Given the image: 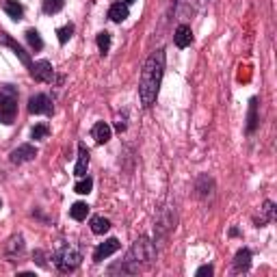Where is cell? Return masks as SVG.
<instances>
[{
	"label": "cell",
	"instance_id": "21",
	"mask_svg": "<svg viewBox=\"0 0 277 277\" xmlns=\"http://www.w3.org/2000/svg\"><path fill=\"white\" fill-rule=\"evenodd\" d=\"M93 189V180L91 177H80V180L76 182V186H74V191L78 193V195H89Z\"/></svg>",
	"mask_w": 277,
	"mask_h": 277
},
{
	"label": "cell",
	"instance_id": "13",
	"mask_svg": "<svg viewBox=\"0 0 277 277\" xmlns=\"http://www.w3.org/2000/svg\"><path fill=\"white\" fill-rule=\"evenodd\" d=\"M93 139L100 145L108 143V141H111V126H108L106 122H98L96 126H93Z\"/></svg>",
	"mask_w": 277,
	"mask_h": 277
},
{
	"label": "cell",
	"instance_id": "31",
	"mask_svg": "<svg viewBox=\"0 0 277 277\" xmlns=\"http://www.w3.org/2000/svg\"><path fill=\"white\" fill-rule=\"evenodd\" d=\"M0 208H2V201H0Z\"/></svg>",
	"mask_w": 277,
	"mask_h": 277
},
{
	"label": "cell",
	"instance_id": "10",
	"mask_svg": "<svg viewBox=\"0 0 277 277\" xmlns=\"http://www.w3.org/2000/svg\"><path fill=\"white\" fill-rule=\"evenodd\" d=\"M87 167H89V150L85 143H78V163L74 167V176L76 177H85L87 176Z\"/></svg>",
	"mask_w": 277,
	"mask_h": 277
},
{
	"label": "cell",
	"instance_id": "23",
	"mask_svg": "<svg viewBox=\"0 0 277 277\" xmlns=\"http://www.w3.org/2000/svg\"><path fill=\"white\" fill-rule=\"evenodd\" d=\"M98 48H100L102 54H106L108 48H111V35L106 33V30H102V33H98Z\"/></svg>",
	"mask_w": 277,
	"mask_h": 277
},
{
	"label": "cell",
	"instance_id": "9",
	"mask_svg": "<svg viewBox=\"0 0 277 277\" xmlns=\"http://www.w3.org/2000/svg\"><path fill=\"white\" fill-rule=\"evenodd\" d=\"M35 156H37V150H35L30 143H24V145H20L18 150L11 151L9 160H11L13 165H22V163H28V160H33Z\"/></svg>",
	"mask_w": 277,
	"mask_h": 277
},
{
	"label": "cell",
	"instance_id": "19",
	"mask_svg": "<svg viewBox=\"0 0 277 277\" xmlns=\"http://www.w3.org/2000/svg\"><path fill=\"white\" fill-rule=\"evenodd\" d=\"M87 214H89V206L85 201H76L74 206L70 208V217L74 219V221H85Z\"/></svg>",
	"mask_w": 277,
	"mask_h": 277
},
{
	"label": "cell",
	"instance_id": "12",
	"mask_svg": "<svg viewBox=\"0 0 277 277\" xmlns=\"http://www.w3.org/2000/svg\"><path fill=\"white\" fill-rule=\"evenodd\" d=\"M249 266H252V252L249 249H240L234 255V271L236 273H247Z\"/></svg>",
	"mask_w": 277,
	"mask_h": 277
},
{
	"label": "cell",
	"instance_id": "15",
	"mask_svg": "<svg viewBox=\"0 0 277 277\" xmlns=\"http://www.w3.org/2000/svg\"><path fill=\"white\" fill-rule=\"evenodd\" d=\"M108 18H111L113 22H124V20L128 18V4L126 2L111 4V9H108Z\"/></svg>",
	"mask_w": 277,
	"mask_h": 277
},
{
	"label": "cell",
	"instance_id": "7",
	"mask_svg": "<svg viewBox=\"0 0 277 277\" xmlns=\"http://www.w3.org/2000/svg\"><path fill=\"white\" fill-rule=\"evenodd\" d=\"M0 46H7V48H11V50H13V54L18 56V59L22 61V63H24L26 67L30 65V56H28V52H26V50H24L22 46H20L13 37H9L7 33H0Z\"/></svg>",
	"mask_w": 277,
	"mask_h": 277
},
{
	"label": "cell",
	"instance_id": "5",
	"mask_svg": "<svg viewBox=\"0 0 277 277\" xmlns=\"http://www.w3.org/2000/svg\"><path fill=\"white\" fill-rule=\"evenodd\" d=\"M52 111H54L52 100L48 96H44V93H37V96H33L28 100V113H33V115H52Z\"/></svg>",
	"mask_w": 277,
	"mask_h": 277
},
{
	"label": "cell",
	"instance_id": "1",
	"mask_svg": "<svg viewBox=\"0 0 277 277\" xmlns=\"http://www.w3.org/2000/svg\"><path fill=\"white\" fill-rule=\"evenodd\" d=\"M163 74H165V50H156L150 54V59L143 65V72H141L139 93L143 106H151V102L156 100L160 82H163Z\"/></svg>",
	"mask_w": 277,
	"mask_h": 277
},
{
	"label": "cell",
	"instance_id": "20",
	"mask_svg": "<svg viewBox=\"0 0 277 277\" xmlns=\"http://www.w3.org/2000/svg\"><path fill=\"white\" fill-rule=\"evenodd\" d=\"M26 41H28V46L33 50H41L44 48V41H41V37H39V33L35 28H28L26 30Z\"/></svg>",
	"mask_w": 277,
	"mask_h": 277
},
{
	"label": "cell",
	"instance_id": "11",
	"mask_svg": "<svg viewBox=\"0 0 277 277\" xmlns=\"http://www.w3.org/2000/svg\"><path fill=\"white\" fill-rule=\"evenodd\" d=\"M174 39H176V46H177V48H189V46L193 44V30H191V26L180 24V26L176 28Z\"/></svg>",
	"mask_w": 277,
	"mask_h": 277
},
{
	"label": "cell",
	"instance_id": "14",
	"mask_svg": "<svg viewBox=\"0 0 277 277\" xmlns=\"http://www.w3.org/2000/svg\"><path fill=\"white\" fill-rule=\"evenodd\" d=\"M260 219H255V223H258V227H262L266 226V223H271L273 221V217H275V203L273 201H264L262 203V208H260Z\"/></svg>",
	"mask_w": 277,
	"mask_h": 277
},
{
	"label": "cell",
	"instance_id": "4",
	"mask_svg": "<svg viewBox=\"0 0 277 277\" xmlns=\"http://www.w3.org/2000/svg\"><path fill=\"white\" fill-rule=\"evenodd\" d=\"M18 115V91L11 85L0 89V124H13Z\"/></svg>",
	"mask_w": 277,
	"mask_h": 277
},
{
	"label": "cell",
	"instance_id": "6",
	"mask_svg": "<svg viewBox=\"0 0 277 277\" xmlns=\"http://www.w3.org/2000/svg\"><path fill=\"white\" fill-rule=\"evenodd\" d=\"M30 76L37 82H52L54 78V70H52L50 61H37V63H30Z\"/></svg>",
	"mask_w": 277,
	"mask_h": 277
},
{
	"label": "cell",
	"instance_id": "25",
	"mask_svg": "<svg viewBox=\"0 0 277 277\" xmlns=\"http://www.w3.org/2000/svg\"><path fill=\"white\" fill-rule=\"evenodd\" d=\"M48 134H50V128L46 126V124H37V126L30 130V137H33L35 141H37V139H46Z\"/></svg>",
	"mask_w": 277,
	"mask_h": 277
},
{
	"label": "cell",
	"instance_id": "29",
	"mask_svg": "<svg viewBox=\"0 0 277 277\" xmlns=\"http://www.w3.org/2000/svg\"><path fill=\"white\" fill-rule=\"evenodd\" d=\"M115 128H117L119 132H124V130H126V122H124V119H117V124H115Z\"/></svg>",
	"mask_w": 277,
	"mask_h": 277
},
{
	"label": "cell",
	"instance_id": "18",
	"mask_svg": "<svg viewBox=\"0 0 277 277\" xmlns=\"http://www.w3.org/2000/svg\"><path fill=\"white\" fill-rule=\"evenodd\" d=\"M108 229H111V221H108L106 217H100V214H98V217L91 219V232L93 234H106Z\"/></svg>",
	"mask_w": 277,
	"mask_h": 277
},
{
	"label": "cell",
	"instance_id": "22",
	"mask_svg": "<svg viewBox=\"0 0 277 277\" xmlns=\"http://www.w3.org/2000/svg\"><path fill=\"white\" fill-rule=\"evenodd\" d=\"M63 4H65V0H44V11L48 15H54L63 9Z\"/></svg>",
	"mask_w": 277,
	"mask_h": 277
},
{
	"label": "cell",
	"instance_id": "17",
	"mask_svg": "<svg viewBox=\"0 0 277 277\" xmlns=\"http://www.w3.org/2000/svg\"><path fill=\"white\" fill-rule=\"evenodd\" d=\"M2 9H4V13H7L9 18H13V20H22V15H24V9H22V4H20L18 0H4Z\"/></svg>",
	"mask_w": 277,
	"mask_h": 277
},
{
	"label": "cell",
	"instance_id": "27",
	"mask_svg": "<svg viewBox=\"0 0 277 277\" xmlns=\"http://www.w3.org/2000/svg\"><path fill=\"white\" fill-rule=\"evenodd\" d=\"M197 277H210L212 275V266L210 264H203V266H200V269H197V273H195Z\"/></svg>",
	"mask_w": 277,
	"mask_h": 277
},
{
	"label": "cell",
	"instance_id": "28",
	"mask_svg": "<svg viewBox=\"0 0 277 277\" xmlns=\"http://www.w3.org/2000/svg\"><path fill=\"white\" fill-rule=\"evenodd\" d=\"M35 258H37L39 266H46V260H44V253H41V252H35Z\"/></svg>",
	"mask_w": 277,
	"mask_h": 277
},
{
	"label": "cell",
	"instance_id": "2",
	"mask_svg": "<svg viewBox=\"0 0 277 277\" xmlns=\"http://www.w3.org/2000/svg\"><path fill=\"white\" fill-rule=\"evenodd\" d=\"M156 260V247L154 243H150V238L141 236L137 243L132 245V249L128 252L126 260H124L122 271H128V273H137L141 269V264H150Z\"/></svg>",
	"mask_w": 277,
	"mask_h": 277
},
{
	"label": "cell",
	"instance_id": "3",
	"mask_svg": "<svg viewBox=\"0 0 277 277\" xmlns=\"http://www.w3.org/2000/svg\"><path fill=\"white\" fill-rule=\"evenodd\" d=\"M52 260H54L56 269H59L61 273H72V271H76L78 266H80L82 255L74 245H61V247H56Z\"/></svg>",
	"mask_w": 277,
	"mask_h": 277
},
{
	"label": "cell",
	"instance_id": "30",
	"mask_svg": "<svg viewBox=\"0 0 277 277\" xmlns=\"http://www.w3.org/2000/svg\"><path fill=\"white\" fill-rule=\"evenodd\" d=\"M124 2H126V4H130V2H134V0H124Z\"/></svg>",
	"mask_w": 277,
	"mask_h": 277
},
{
	"label": "cell",
	"instance_id": "8",
	"mask_svg": "<svg viewBox=\"0 0 277 277\" xmlns=\"http://www.w3.org/2000/svg\"><path fill=\"white\" fill-rule=\"evenodd\" d=\"M119 247H122V243H119L117 238L104 240L102 245H98L96 252H93V260H96V262H102V260H106L108 255H113L115 252H119Z\"/></svg>",
	"mask_w": 277,
	"mask_h": 277
},
{
	"label": "cell",
	"instance_id": "26",
	"mask_svg": "<svg viewBox=\"0 0 277 277\" xmlns=\"http://www.w3.org/2000/svg\"><path fill=\"white\" fill-rule=\"evenodd\" d=\"M56 35H59V41H61V44H67V41L72 39V35H74V26L67 24V26H63V28L56 30Z\"/></svg>",
	"mask_w": 277,
	"mask_h": 277
},
{
	"label": "cell",
	"instance_id": "24",
	"mask_svg": "<svg viewBox=\"0 0 277 277\" xmlns=\"http://www.w3.org/2000/svg\"><path fill=\"white\" fill-rule=\"evenodd\" d=\"M22 253L24 252V240L22 236H13L11 240H9V245H7V253Z\"/></svg>",
	"mask_w": 277,
	"mask_h": 277
},
{
	"label": "cell",
	"instance_id": "16",
	"mask_svg": "<svg viewBox=\"0 0 277 277\" xmlns=\"http://www.w3.org/2000/svg\"><path fill=\"white\" fill-rule=\"evenodd\" d=\"M258 100L252 98L249 100V115H247V132H255V128H258Z\"/></svg>",
	"mask_w": 277,
	"mask_h": 277
}]
</instances>
